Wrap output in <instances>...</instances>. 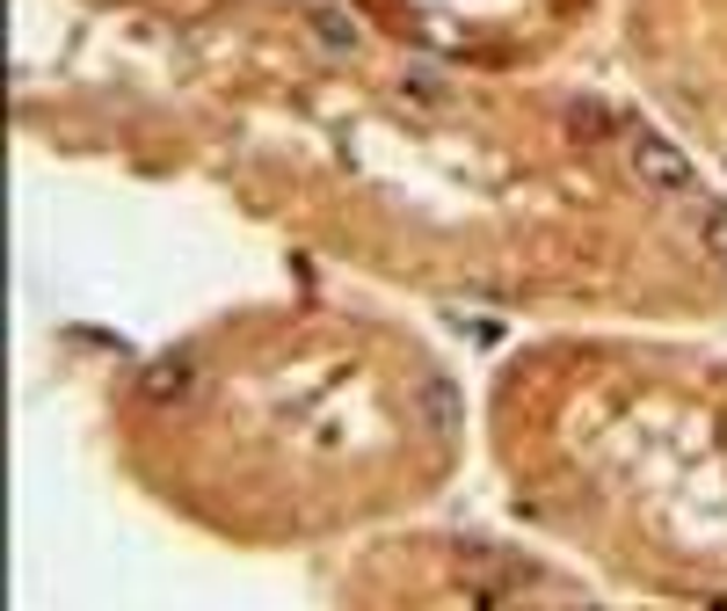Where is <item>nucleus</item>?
<instances>
[{"instance_id": "f257e3e1", "label": "nucleus", "mask_w": 727, "mask_h": 611, "mask_svg": "<svg viewBox=\"0 0 727 611\" xmlns=\"http://www.w3.org/2000/svg\"><path fill=\"white\" fill-rule=\"evenodd\" d=\"M633 175H641V182H655V190H692V160L676 154L670 139H633Z\"/></svg>"}, {"instance_id": "f03ea898", "label": "nucleus", "mask_w": 727, "mask_h": 611, "mask_svg": "<svg viewBox=\"0 0 727 611\" xmlns=\"http://www.w3.org/2000/svg\"><path fill=\"white\" fill-rule=\"evenodd\" d=\"M190 386H197V357H160V365H146L139 401H146V408H168V401H182Z\"/></svg>"}, {"instance_id": "7ed1b4c3", "label": "nucleus", "mask_w": 727, "mask_h": 611, "mask_svg": "<svg viewBox=\"0 0 727 611\" xmlns=\"http://www.w3.org/2000/svg\"><path fill=\"white\" fill-rule=\"evenodd\" d=\"M320 36H328L335 52H349V22H343V15H328V22H320Z\"/></svg>"}]
</instances>
